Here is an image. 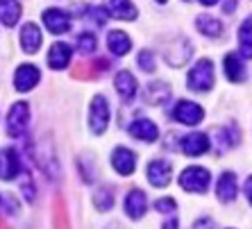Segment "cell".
Listing matches in <instances>:
<instances>
[{
	"label": "cell",
	"instance_id": "cell-1",
	"mask_svg": "<svg viewBox=\"0 0 252 229\" xmlns=\"http://www.w3.org/2000/svg\"><path fill=\"white\" fill-rule=\"evenodd\" d=\"M189 88L195 93H207L214 86V64L209 59H200L198 64L189 71Z\"/></svg>",
	"mask_w": 252,
	"mask_h": 229
},
{
	"label": "cell",
	"instance_id": "cell-2",
	"mask_svg": "<svg viewBox=\"0 0 252 229\" xmlns=\"http://www.w3.org/2000/svg\"><path fill=\"white\" fill-rule=\"evenodd\" d=\"M211 175L207 168H200V166H189L187 171H182L180 175V186L189 193H205L209 188Z\"/></svg>",
	"mask_w": 252,
	"mask_h": 229
},
{
	"label": "cell",
	"instance_id": "cell-3",
	"mask_svg": "<svg viewBox=\"0 0 252 229\" xmlns=\"http://www.w3.org/2000/svg\"><path fill=\"white\" fill-rule=\"evenodd\" d=\"M109 105L102 95H95L91 100V109H89V127L94 134H102L109 125Z\"/></svg>",
	"mask_w": 252,
	"mask_h": 229
},
{
	"label": "cell",
	"instance_id": "cell-4",
	"mask_svg": "<svg viewBox=\"0 0 252 229\" xmlns=\"http://www.w3.org/2000/svg\"><path fill=\"white\" fill-rule=\"evenodd\" d=\"M191 41H189L187 36H175L170 43H166L164 46V57L166 61H168L170 66H182L189 61V57H191Z\"/></svg>",
	"mask_w": 252,
	"mask_h": 229
},
{
	"label": "cell",
	"instance_id": "cell-5",
	"mask_svg": "<svg viewBox=\"0 0 252 229\" xmlns=\"http://www.w3.org/2000/svg\"><path fill=\"white\" fill-rule=\"evenodd\" d=\"M30 123V107L28 102H16V105L9 109V116H7V134L18 139V136L25 134Z\"/></svg>",
	"mask_w": 252,
	"mask_h": 229
},
{
	"label": "cell",
	"instance_id": "cell-6",
	"mask_svg": "<svg viewBox=\"0 0 252 229\" xmlns=\"http://www.w3.org/2000/svg\"><path fill=\"white\" fill-rule=\"evenodd\" d=\"M202 116H205L202 107L191 100H180L175 105V109H173V118L182 125H198L202 120Z\"/></svg>",
	"mask_w": 252,
	"mask_h": 229
},
{
	"label": "cell",
	"instance_id": "cell-7",
	"mask_svg": "<svg viewBox=\"0 0 252 229\" xmlns=\"http://www.w3.org/2000/svg\"><path fill=\"white\" fill-rule=\"evenodd\" d=\"M241 141V129L236 123H227L223 127L216 129V147L218 152H227L232 147H236Z\"/></svg>",
	"mask_w": 252,
	"mask_h": 229
},
{
	"label": "cell",
	"instance_id": "cell-8",
	"mask_svg": "<svg viewBox=\"0 0 252 229\" xmlns=\"http://www.w3.org/2000/svg\"><path fill=\"white\" fill-rule=\"evenodd\" d=\"M21 172V159H18V152L14 147H5L0 152V179H14V177Z\"/></svg>",
	"mask_w": 252,
	"mask_h": 229
},
{
	"label": "cell",
	"instance_id": "cell-9",
	"mask_svg": "<svg viewBox=\"0 0 252 229\" xmlns=\"http://www.w3.org/2000/svg\"><path fill=\"white\" fill-rule=\"evenodd\" d=\"M41 80V73H39V68L32 64H23L18 66L16 73H14V84H16L18 91H30V88H34L36 82Z\"/></svg>",
	"mask_w": 252,
	"mask_h": 229
},
{
	"label": "cell",
	"instance_id": "cell-10",
	"mask_svg": "<svg viewBox=\"0 0 252 229\" xmlns=\"http://www.w3.org/2000/svg\"><path fill=\"white\" fill-rule=\"evenodd\" d=\"M112 166L114 171L118 172V175H132L136 168V157L132 150H127V147H116L112 154Z\"/></svg>",
	"mask_w": 252,
	"mask_h": 229
},
{
	"label": "cell",
	"instance_id": "cell-11",
	"mask_svg": "<svg viewBox=\"0 0 252 229\" xmlns=\"http://www.w3.org/2000/svg\"><path fill=\"white\" fill-rule=\"evenodd\" d=\"M236 195H239V184H236V175L234 172H223L218 177V184H216V198L220 202H234Z\"/></svg>",
	"mask_w": 252,
	"mask_h": 229
},
{
	"label": "cell",
	"instance_id": "cell-12",
	"mask_svg": "<svg viewBox=\"0 0 252 229\" xmlns=\"http://www.w3.org/2000/svg\"><path fill=\"white\" fill-rule=\"evenodd\" d=\"M182 147V152L189 154V157H198V154H205L209 150V136L202 134V132H193V134H189L182 139L180 143Z\"/></svg>",
	"mask_w": 252,
	"mask_h": 229
},
{
	"label": "cell",
	"instance_id": "cell-13",
	"mask_svg": "<svg viewBox=\"0 0 252 229\" xmlns=\"http://www.w3.org/2000/svg\"><path fill=\"white\" fill-rule=\"evenodd\" d=\"M43 23L53 34H64L70 28V16L64 9H46L43 14Z\"/></svg>",
	"mask_w": 252,
	"mask_h": 229
},
{
	"label": "cell",
	"instance_id": "cell-14",
	"mask_svg": "<svg viewBox=\"0 0 252 229\" xmlns=\"http://www.w3.org/2000/svg\"><path fill=\"white\" fill-rule=\"evenodd\" d=\"M129 134L134 136V139H139V141L153 143V141H157L159 129H157V125H155L153 120H148V118H139V120H134V123L129 125Z\"/></svg>",
	"mask_w": 252,
	"mask_h": 229
},
{
	"label": "cell",
	"instance_id": "cell-15",
	"mask_svg": "<svg viewBox=\"0 0 252 229\" xmlns=\"http://www.w3.org/2000/svg\"><path fill=\"white\" fill-rule=\"evenodd\" d=\"M105 9L109 16L118 18V21H134L136 18V7L132 5V0H105Z\"/></svg>",
	"mask_w": 252,
	"mask_h": 229
},
{
	"label": "cell",
	"instance_id": "cell-16",
	"mask_svg": "<svg viewBox=\"0 0 252 229\" xmlns=\"http://www.w3.org/2000/svg\"><path fill=\"white\" fill-rule=\"evenodd\" d=\"M41 46V29L36 23H25L21 29V48H23L28 55H34Z\"/></svg>",
	"mask_w": 252,
	"mask_h": 229
},
{
	"label": "cell",
	"instance_id": "cell-17",
	"mask_svg": "<svg viewBox=\"0 0 252 229\" xmlns=\"http://www.w3.org/2000/svg\"><path fill=\"white\" fill-rule=\"evenodd\" d=\"M148 179H150V184L157 186V188L168 186V182H170V164L168 161H164V159L153 161V164L148 166Z\"/></svg>",
	"mask_w": 252,
	"mask_h": 229
},
{
	"label": "cell",
	"instance_id": "cell-18",
	"mask_svg": "<svg viewBox=\"0 0 252 229\" xmlns=\"http://www.w3.org/2000/svg\"><path fill=\"white\" fill-rule=\"evenodd\" d=\"M148 209V198L146 193H141V191H129L125 195V213H127L132 220H139Z\"/></svg>",
	"mask_w": 252,
	"mask_h": 229
},
{
	"label": "cell",
	"instance_id": "cell-19",
	"mask_svg": "<svg viewBox=\"0 0 252 229\" xmlns=\"http://www.w3.org/2000/svg\"><path fill=\"white\" fill-rule=\"evenodd\" d=\"M114 84H116V91L118 95H121V100L123 102H132V98L136 95V80L132 73L127 71H121L116 75V80H114Z\"/></svg>",
	"mask_w": 252,
	"mask_h": 229
},
{
	"label": "cell",
	"instance_id": "cell-20",
	"mask_svg": "<svg viewBox=\"0 0 252 229\" xmlns=\"http://www.w3.org/2000/svg\"><path fill=\"white\" fill-rule=\"evenodd\" d=\"M70 57H73V53H70V48L66 43H55L50 48V53H48V64H50L53 71H62V68L68 66Z\"/></svg>",
	"mask_w": 252,
	"mask_h": 229
},
{
	"label": "cell",
	"instance_id": "cell-21",
	"mask_svg": "<svg viewBox=\"0 0 252 229\" xmlns=\"http://www.w3.org/2000/svg\"><path fill=\"white\" fill-rule=\"evenodd\" d=\"M107 48L112 50L116 57H123V55L129 53V48H132V41H129V36L121 29H112L109 34H107Z\"/></svg>",
	"mask_w": 252,
	"mask_h": 229
},
{
	"label": "cell",
	"instance_id": "cell-22",
	"mask_svg": "<svg viewBox=\"0 0 252 229\" xmlns=\"http://www.w3.org/2000/svg\"><path fill=\"white\" fill-rule=\"evenodd\" d=\"M170 98V88L166 86L164 82H153V84H148V88L143 91V100L148 102V105H164V102H168Z\"/></svg>",
	"mask_w": 252,
	"mask_h": 229
},
{
	"label": "cell",
	"instance_id": "cell-23",
	"mask_svg": "<svg viewBox=\"0 0 252 229\" xmlns=\"http://www.w3.org/2000/svg\"><path fill=\"white\" fill-rule=\"evenodd\" d=\"M195 28L202 32L205 36H209V39H218V36H223V23L218 21V18L209 16V14H202V16L195 18Z\"/></svg>",
	"mask_w": 252,
	"mask_h": 229
},
{
	"label": "cell",
	"instance_id": "cell-24",
	"mask_svg": "<svg viewBox=\"0 0 252 229\" xmlns=\"http://www.w3.org/2000/svg\"><path fill=\"white\" fill-rule=\"evenodd\" d=\"M21 18V2L18 0H0V23L12 28Z\"/></svg>",
	"mask_w": 252,
	"mask_h": 229
},
{
	"label": "cell",
	"instance_id": "cell-25",
	"mask_svg": "<svg viewBox=\"0 0 252 229\" xmlns=\"http://www.w3.org/2000/svg\"><path fill=\"white\" fill-rule=\"evenodd\" d=\"M225 75L229 82H246V66L236 55H227L225 57Z\"/></svg>",
	"mask_w": 252,
	"mask_h": 229
},
{
	"label": "cell",
	"instance_id": "cell-26",
	"mask_svg": "<svg viewBox=\"0 0 252 229\" xmlns=\"http://www.w3.org/2000/svg\"><path fill=\"white\" fill-rule=\"evenodd\" d=\"M53 227L55 229H70V218H68V209L62 195H57L53 202Z\"/></svg>",
	"mask_w": 252,
	"mask_h": 229
},
{
	"label": "cell",
	"instance_id": "cell-27",
	"mask_svg": "<svg viewBox=\"0 0 252 229\" xmlns=\"http://www.w3.org/2000/svg\"><path fill=\"white\" fill-rule=\"evenodd\" d=\"M239 50L241 57L252 59V16H248L239 29Z\"/></svg>",
	"mask_w": 252,
	"mask_h": 229
},
{
	"label": "cell",
	"instance_id": "cell-28",
	"mask_svg": "<svg viewBox=\"0 0 252 229\" xmlns=\"http://www.w3.org/2000/svg\"><path fill=\"white\" fill-rule=\"evenodd\" d=\"M94 206L98 209V211H109L114 206V193H112V188H98V193L94 195Z\"/></svg>",
	"mask_w": 252,
	"mask_h": 229
},
{
	"label": "cell",
	"instance_id": "cell-29",
	"mask_svg": "<svg viewBox=\"0 0 252 229\" xmlns=\"http://www.w3.org/2000/svg\"><path fill=\"white\" fill-rule=\"evenodd\" d=\"M77 50L84 55L94 53L95 50V36L91 34V32H82V34L77 36Z\"/></svg>",
	"mask_w": 252,
	"mask_h": 229
},
{
	"label": "cell",
	"instance_id": "cell-30",
	"mask_svg": "<svg viewBox=\"0 0 252 229\" xmlns=\"http://www.w3.org/2000/svg\"><path fill=\"white\" fill-rule=\"evenodd\" d=\"M107 16H109V14H105L102 7H91V9L87 12V21L89 23H94V25H98V28H102V25L107 23Z\"/></svg>",
	"mask_w": 252,
	"mask_h": 229
},
{
	"label": "cell",
	"instance_id": "cell-31",
	"mask_svg": "<svg viewBox=\"0 0 252 229\" xmlns=\"http://www.w3.org/2000/svg\"><path fill=\"white\" fill-rule=\"evenodd\" d=\"M73 77H77V80H91V77H95L94 64H77L73 68Z\"/></svg>",
	"mask_w": 252,
	"mask_h": 229
},
{
	"label": "cell",
	"instance_id": "cell-32",
	"mask_svg": "<svg viewBox=\"0 0 252 229\" xmlns=\"http://www.w3.org/2000/svg\"><path fill=\"white\" fill-rule=\"evenodd\" d=\"M139 66H141V71H143V73H153L155 71V57H153V53H150V50H141Z\"/></svg>",
	"mask_w": 252,
	"mask_h": 229
},
{
	"label": "cell",
	"instance_id": "cell-33",
	"mask_svg": "<svg viewBox=\"0 0 252 229\" xmlns=\"http://www.w3.org/2000/svg\"><path fill=\"white\" fill-rule=\"evenodd\" d=\"M155 209H157L159 213H175L177 204H175V200L164 198V200H157V202H155Z\"/></svg>",
	"mask_w": 252,
	"mask_h": 229
},
{
	"label": "cell",
	"instance_id": "cell-34",
	"mask_svg": "<svg viewBox=\"0 0 252 229\" xmlns=\"http://www.w3.org/2000/svg\"><path fill=\"white\" fill-rule=\"evenodd\" d=\"M23 193H25V198H28V202H34L36 191L32 188V182H30V175H23Z\"/></svg>",
	"mask_w": 252,
	"mask_h": 229
},
{
	"label": "cell",
	"instance_id": "cell-35",
	"mask_svg": "<svg viewBox=\"0 0 252 229\" xmlns=\"http://www.w3.org/2000/svg\"><path fill=\"white\" fill-rule=\"evenodd\" d=\"M5 206H7V213H18V204H16V200H14L12 195H5Z\"/></svg>",
	"mask_w": 252,
	"mask_h": 229
},
{
	"label": "cell",
	"instance_id": "cell-36",
	"mask_svg": "<svg viewBox=\"0 0 252 229\" xmlns=\"http://www.w3.org/2000/svg\"><path fill=\"white\" fill-rule=\"evenodd\" d=\"M195 229H216V225L209 218H200V220H195Z\"/></svg>",
	"mask_w": 252,
	"mask_h": 229
},
{
	"label": "cell",
	"instance_id": "cell-37",
	"mask_svg": "<svg viewBox=\"0 0 252 229\" xmlns=\"http://www.w3.org/2000/svg\"><path fill=\"white\" fill-rule=\"evenodd\" d=\"M236 2H239V0H223V12L232 14L234 12V7H236Z\"/></svg>",
	"mask_w": 252,
	"mask_h": 229
},
{
	"label": "cell",
	"instance_id": "cell-38",
	"mask_svg": "<svg viewBox=\"0 0 252 229\" xmlns=\"http://www.w3.org/2000/svg\"><path fill=\"white\" fill-rule=\"evenodd\" d=\"M246 195H248V202L252 204V175L246 179Z\"/></svg>",
	"mask_w": 252,
	"mask_h": 229
},
{
	"label": "cell",
	"instance_id": "cell-39",
	"mask_svg": "<svg viewBox=\"0 0 252 229\" xmlns=\"http://www.w3.org/2000/svg\"><path fill=\"white\" fill-rule=\"evenodd\" d=\"M164 229H177V218H170L168 223L164 225Z\"/></svg>",
	"mask_w": 252,
	"mask_h": 229
},
{
	"label": "cell",
	"instance_id": "cell-40",
	"mask_svg": "<svg viewBox=\"0 0 252 229\" xmlns=\"http://www.w3.org/2000/svg\"><path fill=\"white\" fill-rule=\"evenodd\" d=\"M200 2H202V5H207V7H211V5H216L218 0H200Z\"/></svg>",
	"mask_w": 252,
	"mask_h": 229
},
{
	"label": "cell",
	"instance_id": "cell-41",
	"mask_svg": "<svg viewBox=\"0 0 252 229\" xmlns=\"http://www.w3.org/2000/svg\"><path fill=\"white\" fill-rule=\"evenodd\" d=\"M107 229H123V227H121V225H118V223H112V225H109V227H107Z\"/></svg>",
	"mask_w": 252,
	"mask_h": 229
},
{
	"label": "cell",
	"instance_id": "cell-42",
	"mask_svg": "<svg viewBox=\"0 0 252 229\" xmlns=\"http://www.w3.org/2000/svg\"><path fill=\"white\" fill-rule=\"evenodd\" d=\"M0 229H7V223H5V220H0Z\"/></svg>",
	"mask_w": 252,
	"mask_h": 229
},
{
	"label": "cell",
	"instance_id": "cell-43",
	"mask_svg": "<svg viewBox=\"0 0 252 229\" xmlns=\"http://www.w3.org/2000/svg\"><path fill=\"white\" fill-rule=\"evenodd\" d=\"M157 2H166V0H157Z\"/></svg>",
	"mask_w": 252,
	"mask_h": 229
}]
</instances>
